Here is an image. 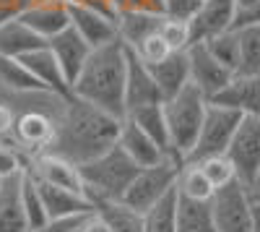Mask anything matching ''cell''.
Masks as SVG:
<instances>
[{"instance_id":"484cf974","label":"cell","mask_w":260,"mask_h":232,"mask_svg":"<svg viewBox=\"0 0 260 232\" xmlns=\"http://www.w3.org/2000/svg\"><path fill=\"white\" fill-rule=\"evenodd\" d=\"M125 120L138 125L151 141H156L164 152H169V138H167V123H164V112H161V102L159 104H143V107L130 110V112H125Z\"/></svg>"},{"instance_id":"d4e9b609","label":"cell","mask_w":260,"mask_h":232,"mask_svg":"<svg viewBox=\"0 0 260 232\" xmlns=\"http://www.w3.org/2000/svg\"><path fill=\"white\" fill-rule=\"evenodd\" d=\"M94 214L107 224L110 232H143V217L136 209L125 206L122 201H107L96 204Z\"/></svg>"},{"instance_id":"d590c367","label":"cell","mask_w":260,"mask_h":232,"mask_svg":"<svg viewBox=\"0 0 260 232\" xmlns=\"http://www.w3.org/2000/svg\"><path fill=\"white\" fill-rule=\"evenodd\" d=\"M136 52V57L141 60V63H146V66H154V63H159L161 57H167L172 50L161 42V37H159V29L154 32V34H148L146 39H141L136 47H130Z\"/></svg>"},{"instance_id":"4316f807","label":"cell","mask_w":260,"mask_h":232,"mask_svg":"<svg viewBox=\"0 0 260 232\" xmlns=\"http://www.w3.org/2000/svg\"><path fill=\"white\" fill-rule=\"evenodd\" d=\"M117 24V39L125 47H136L141 39L148 34H154L161 24V16H151V13H120L115 18Z\"/></svg>"},{"instance_id":"9c48e42d","label":"cell","mask_w":260,"mask_h":232,"mask_svg":"<svg viewBox=\"0 0 260 232\" xmlns=\"http://www.w3.org/2000/svg\"><path fill=\"white\" fill-rule=\"evenodd\" d=\"M68 26L89 45L102 47V45H110V42L117 39V24H115V16L89 8V6H78V3H68Z\"/></svg>"},{"instance_id":"f1b7e54d","label":"cell","mask_w":260,"mask_h":232,"mask_svg":"<svg viewBox=\"0 0 260 232\" xmlns=\"http://www.w3.org/2000/svg\"><path fill=\"white\" fill-rule=\"evenodd\" d=\"M21 206H24L29 232H42L45 227L52 224L47 219V212H45V206H42V198H39V191H37V183L29 175V170H24V178H21Z\"/></svg>"},{"instance_id":"e575fe53","label":"cell","mask_w":260,"mask_h":232,"mask_svg":"<svg viewBox=\"0 0 260 232\" xmlns=\"http://www.w3.org/2000/svg\"><path fill=\"white\" fill-rule=\"evenodd\" d=\"M29 164V157L16 149V146L6 138H0V180L8 178V175H16V172H24Z\"/></svg>"},{"instance_id":"5b68a950","label":"cell","mask_w":260,"mask_h":232,"mask_svg":"<svg viewBox=\"0 0 260 232\" xmlns=\"http://www.w3.org/2000/svg\"><path fill=\"white\" fill-rule=\"evenodd\" d=\"M211 217L216 232H257V188L226 183L211 196Z\"/></svg>"},{"instance_id":"1f68e13d","label":"cell","mask_w":260,"mask_h":232,"mask_svg":"<svg viewBox=\"0 0 260 232\" xmlns=\"http://www.w3.org/2000/svg\"><path fill=\"white\" fill-rule=\"evenodd\" d=\"M203 47L219 60L221 66H226L234 73V68H237V32L234 29H226L216 37H208L203 42Z\"/></svg>"},{"instance_id":"44dd1931","label":"cell","mask_w":260,"mask_h":232,"mask_svg":"<svg viewBox=\"0 0 260 232\" xmlns=\"http://www.w3.org/2000/svg\"><path fill=\"white\" fill-rule=\"evenodd\" d=\"M18 63H21V66H24L45 89H50V92H55V94H62V97L71 94L68 83H65V78H62V73H60V68H57L52 52L47 50V45L39 47V50H31V52H26V55H21Z\"/></svg>"},{"instance_id":"d6a6232c","label":"cell","mask_w":260,"mask_h":232,"mask_svg":"<svg viewBox=\"0 0 260 232\" xmlns=\"http://www.w3.org/2000/svg\"><path fill=\"white\" fill-rule=\"evenodd\" d=\"M159 37H161V42H164L172 52L187 50V47L192 45V42H190V26H187V21H180V18H167V16H161Z\"/></svg>"},{"instance_id":"8d00e7d4","label":"cell","mask_w":260,"mask_h":232,"mask_svg":"<svg viewBox=\"0 0 260 232\" xmlns=\"http://www.w3.org/2000/svg\"><path fill=\"white\" fill-rule=\"evenodd\" d=\"M161 3H164V16H167V18L190 21L192 13L198 11L201 0H161Z\"/></svg>"},{"instance_id":"9a60e30c","label":"cell","mask_w":260,"mask_h":232,"mask_svg":"<svg viewBox=\"0 0 260 232\" xmlns=\"http://www.w3.org/2000/svg\"><path fill=\"white\" fill-rule=\"evenodd\" d=\"M47 50L52 52L57 68H60L65 83H68V89H71V83L81 73L86 57H89V52H91V47L68 26V29H62L60 34H55V37L47 39Z\"/></svg>"},{"instance_id":"d6986e66","label":"cell","mask_w":260,"mask_h":232,"mask_svg":"<svg viewBox=\"0 0 260 232\" xmlns=\"http://www.w3.org/2000/svg\"><path fill=\"white\" fill-rule=\"evenodd\" d=\"M151 76H154L156 86H159V94H161V102L175 97L182 86L190 83V68H187V55L185 50H177V52H169L167 57H161L159 63L148 66Z\"/></svg>"},{"instance_id":"ac0fdd59","label":"cell","mask_w":260,"mask_h":232,"mask_svg":"<svg viewBox=\"0 0 260 232\" xmlns=\"http://www.w3.org/2000/svg\"><path fill=\"white\" fill-rule=\"evenodd\" d=\"M120 149L133 159L138 167H148V164H156L161 157H167L169 152H164L156 141H151L138 125H133L130 120H120V131H117V141H115Z\"/></svg>"},{"instance_id":"8fae6325","label":"cell","mask_w":260,"mask_h":232,"mask_svg":"<svg viewBox=\"0 0 260 232\" xmlns=\"http://www.w3.org/2000/svg\"><path fill=\"white\" fill-rule=\"evenodd\" d=\"M34 183H37L42 206H45L50 222H65V219H78V217L94 214V206H91V201L86 196L73 193V191H65V188H57V185H50V183L37 180V178H34Z\"/></svg>"},{"instance_id":"f546056e","label":"cell","mask_w":260,"mask_h":232,"mask_svg":"<svg viewBox=\"0 0 260 232\" xmlns=\"http://www.w3.org/2000/svg\"><path fill=\"white\" fill-rule=\"evenodd\" d=\"M175 188H177L180 196L198 198V201H211V196L216 193V188H213V185L208 183V178L201 172V167L192 164V162H182Z\"/></svg>"},{"instance_id":"74e56055","label":"cell","mask_w":260,"mask_h":232,"mask_svg":"<svg viewBox=\"0 0 260 232\" xmlns=\"http://www.w3.org/2000/svg\"><path fill=\"white\" fill-rule=\"evenodd\" d=\"M31 0H0V24H6L11 18H18L26 11V6Z\"/></svg>"},{"instance_id":"6da1fadb","label":"cell","mask_w":260,"mask_h":232,"mask_svg":"<svg viewBox=\"0 0 260 232\" xmlns=\"http://www.w3.org/2000/svg\"><path fill=\"white\" fill-rule=\"evenodd\" d=\"M117 131H120L117 118L107 115L76 97H68V104L62 110V118L55 128V138L47 152L73 164H83L110 149L117 141Z\"/></svg>"},{"instance_id":"7a4b0ae2","label":"cell","mask_w":260,"mask_h":232,"mask_svg":"<svg viewBox=\"0 0 260 232\" xmlns=\"http://www.w3.org/2000/svg\"><path fill=\"white\" fill-rule=\"evenodd\" d=\"M71 97L117 120L125 118V45L120 39L89 52L81 73L71 83Z\"/></svg>"},{"instance_id":"cb8c5ba5","label":"cell","mask_w":260,"mask_h":232,"mask_svg":"<svg viewBox=\"0 0 260 232\" xmlns=\"http://www.w3.org/2000/svg\"><path fill=\"white\" fill-rule=\"evenodd\" d=\"M237 32V76H260V24H250Z\"/></svg>"},{"instance_id":"2e32d148","label":"cell","mask_w":260,"mask_h":232,"mask_svg":"<svg viewBox=\"0 0 260 232\" xmlns=\"http://www.w3.org/2000/svg\"><path fill=\"white\" fill-rule=\"evenodd\" d=\"M234 21V0H201L198 11L187 21L190 42H206L226 29H232Z\"/></svg>"},{"instance_id":"3957f363","label":"cell","mask_w":260,"mask_h":232,"mask_svg":"<svg viewBox=\"0 0 260 232\" xmlns=\"http://www.w3.org/2000/svg\"><path fill=\"white\" fill-rule=\"evenodd\" d=\"M78 172L83 180L86 198L91 201V206H96V204H107V201H120L125 188L133 180V175L138 172V164L117 143H112L99 157L78 164Z\"/></svg>"},{"instance_id":"ba28073f","label":"cell","mask_w":260,"mask_h":232,"mask_svg":"<svg viewBox=\"0 0 260 232\" xmlns=\"http://www.w3.org/2000/svg\"><path fill=\"white\" fill-rule=\"evenodd\" d=\"M242 115L237 110L229 107H219V104H206V115L201 123V131L198 138H195L192 149L182 157V162H201L206 157H216V154H224L226 143L232 138V133L237 131Z\"/></svg>"},{"instance_id":"5bb4252c","label":"cell","mask_w":260,"mask_h":232,"mask_svg":"<svg viewBox=\"0 0 260 232\" xmlns=\"http://www.w3.org/2000/svg\"><path fill=\"white\" fill-rule=\"evenodd\" d=\"M26 170L37 178V180H45L50 185H57V188H65V191H73V193H83V180H81V172H78V164L62 159L57 154H50V152H42V154H34L26 164Z\"/></svg>"},{"instance_id":"83f0119b","label":"cell","mask_w":260,"mask_h":232,"mask_svg":"<svg viewBox=\"0 0 260 232\" xmlns=\"http://www.w3.org/2000/svg\"><path fill=\"white\" fill-rule=\"evenodd\" d=\"M175 206H177V188L164 193L156 204H151L143 217V232H175Z\"/></svg>"},{"instance_id":"e0dca14e","label":"cell","mask_w":260,"mask_h":232,"mask_svg":"<svg viewBox=\"0 0 260 232\" xmlns=\"http://www.w3.org/2000/svg\"><path fill=\"white\" fill-rule=\"evenodd\" d=\"M18 18L37 37L47 42L50 37L68 29V3H62V0H31Z\"/></svg>"},{"instance_id":"836d02e7","label":"cell","mask_w":260,"mask_h":232,"mask_svg":"<svg viewBox=\"0 0 260 232\" xmlns=\"http://www.w3.org/2000/svg\"><path fill=\"white\" fill-rule=\"evenodd\" d=\"M192 164H198L201 167V172L208 178V183L219 191V188H224L226 183L234 180V167L229 164V159L224 154H216V157H206L201 162H192Z\"/></svg>"},{"instance_id":"277c9868","label":"cell","mask_w":260,"mask_h":232,"mask_svg":"<svg viewBox=\"0 0 260 232\" xmlns=\"http://www.w3.org/2000/svg\"><path fill=\"white\" fill-rule=\"evenodd\" d=\"M208 99L192 86H182L175 97H169L161 102V112L167 123V138H169V152L177 154L180 159L192 149L195 138H198L201 123L206 115Z\"/></svg>"},{"instance_id":"30bf717a","label":"cell","mask_w":260,"mask_h":232,"mask_svg":"<svg viewBox=\"0 0 260 232\" xmlns=\"http://www.w3.org/2000/svg\"><path fill=\"white\" fill-rule=\"evenodd\" d=\"M185 55H187V68H190V83L206 99L213 97L234 76L226 66H221V63L203 47V42H192L185 50Z\"/></svg>"},{"instance_id":"7c38bea8","label":"cell","mask_w":260,"mask_h":232,"mask_svg":"<svg viewBox=\"0 0 260 232\" xmlns=\"http://www.w3.org/2000/svg\"><path fill=\"white\" fill-rule=\"evenodd\" d=\"M161 94L148 66L136 57V52L125 47V112L143 107V104H159Z\"/></svg>"},{"instance_id":"603a6c76","label":"cell","mask_w":260,"mask_h":232,"mask_svg":"<svg viewBox=\"0 0 260 232\" xmlns=\"http://www.w3.org/2000/svg\"><path fill=\"white\" fill-rule=\"evenodd\" d=\"M175 232H216L213 229V217H211V204L177 193Z\"/></svg>"},{"instance_id":"8992f818","label":"cell","mask_w":260,"mask_h":232,"mask_svg":"<svg viewBox=\"0 0 260 232\" xmlns=\"http://www.w3.org/2000/svg\"><path fill=\"white\" fill-rule=\"evenodd\" d=\"M180 167H182V159L177 154H167L156 164L138 167V172L133 175V180L125 188L120 201L143 214L151 204H156L164 193H169L172 188H175Z\"/></svg>"},{"instance_id":"4dcf8cb0","label":"cell","mask_w":260,"mask_h":232,"mask_svg":"<svg viewBox=\"0 0 260 232\" xmlns=\"http://www.w3.org/2000/svg\"><path fill=\"white\" fill-rule=\"evenodd\" d=\"M0 83L8 86V89H16V92L45 89L16 57H6V55H0Z\"/></svg>"},{"instance_id":"ffe728a7","label":"cell","mask_w":260,"mask_h":232,"mask_svg":"<svg viewBox=\"0 0 260 232\" xmlns=\"http://www.w3.org/2000/svg\"><path fill=\"white\" fill-rule=\"evenodd\" d=\"M21 178L24 172L0 180V232H29L24 206H21Z\"/></svg>"},{"instance_id":"4fadbf2b","label":"cell","mask_w":260,"mask_h":232,"mask_svg":"<svg viewBox=\"0 0 260 232\" xmlns=\"http://www.w3.org/2000/svg\"><path fill=\"white\" fill-rule=\"evenodd\" d=\"M208 102L237 110L240 115H260V76L234 73L213 97H208Z\"/></svg>"},{"instance_id":"52a82bcc","label":"cell","mask_w":260,"mask_h":232,"mask_svg":"<svg viewBox=\"0 0 260 232\" xmlns=\"http://www.w3.org/2000/svg\"><path fill=\"white\" fill-rule=\"evenodd\" d=\"M224 157L234 167V180L245 188L260 185V115H242Z\"/></svg>"},{"instance_id":"7402d4cb","label":"cell","mask_w":260,"mask_h":232,"mask_svg":"<svg viewBox=\"0 0 260 232\" xmlns=\"http://www.w3.org/2000/svg\"><path fill=\"white\" fill-rule=\"evenodd\" d=\"M45 45L47 42L42 37H37L21 18H11V21H6V24H0V55L18 60L21 55H26L31 50H39Z\"/></svg>"}]
</instances>
